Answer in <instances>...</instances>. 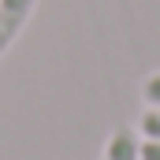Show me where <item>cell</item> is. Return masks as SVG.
I'll use <instances>...</instances> for the list:
<instances>
[{
  "instance_id": "7a4b0ae2",
  "label": "cell",
  "mask_w": 160,
  "mask_h": 160,
  "mask_svg": "<svg viewBox=\"0 0 160 160\" xmlns=\"http://www.w3.org/2000/svg\"><path fill=\"white\" fill-rule=\"evenodd\" d=\"M101 160H142V134H138V127L112 130V138L104 142Z\"/></svg>"
},
{
  "instance_id": "5b68a950",
  "label": "cell",
  "mask_w": 160,
  "mask_h": 160,
  "mask_svg": "<svg viewBox=\"0 0 160 160\" xmlns=\"http://www.w3.org/2000/svg\"><path fill=\"white\" fill-rule=\"evenodd\" d=\"M142 160H160V142L142 138Z\"/></svg>"
},
{
  "instance_id": "3957f363",
  "label": "cell",
  "mask_w": 160,
  "mask_h": 160,
  "mask_svg": "<svg viewBox=\"0 0 160 160\" xmlns=\"http://www.w3.org/2000/svg\"><path fill=\"white\" fill-rule=\"evenodd\" d=\"M138 134L149 138V142H160V108H145L142 119H138Z\"/></svg>"
},
{
  "instance_id": "277c9868",
  "label": "cell",
  "mask_w": 160,
  "mask_h": 160,
  "mask_svg": "<svg viewBox=\"0 0 160 160\" xmlns=\"http://www.w3.org/2000/svg\"><path fill=\"white\" fill-rule=\"evenodd\" d=\"M142 101H145V108H160V71L142 78Z\"/></svg>"
},
{
  "instance_id": "6da1fadb",
  "label": "cell",
  "mask_w": 160,
  "mask_h": 160,
  "mask_svg": "<svg viewBox=\"0 0 160 160\" xmlns=\"http://www.w3.org/2000/svg\"><path fill=\"white\" fill-rule=\"evenodd\" d=\"M34 11H38V0H0V56L19 41Z\"/></svg>"
}]
</instances>
